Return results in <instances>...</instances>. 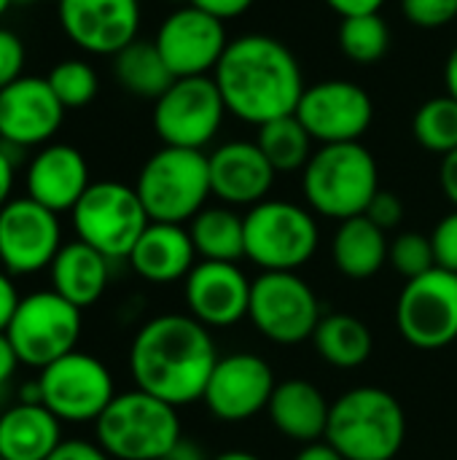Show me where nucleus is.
Here are the masks:
<instances>
[{
  "instance_id": "f257e3e1",
  "label": "nucleus",
  "mask_w": 457,
  "mask_h": 460,
  "mask_svg": "<svg viewBox=\"0 0 457 460\" xmlns=\"http://www.w3.org/2000/svg\"><path fill=\"white\" fill-rule=\"evenodd\" d=\"M218 358L207 326L189 313H164L137 329L129 345V375L135 388L172 407H186L202 402Z\"/></svg>"
},
{
  "instance_id": "f03ea898",
  "label": "nucleus",
  "mask_w": 457,
  "mask_h": 460,
  "mask_svg": "<svg viewBox=\"0 0 457 460\" xmlns=\"http://www.w3.org/2000/svg\"><path fill=\"white\" fill-rule=\"evenodd\" d=\"M215 84L226 111L256 127L296 113L307 89L294 51L283 40L261 32L229 40L215 65Z\"/></svg>"
},
{
  "instance_id": "7ed1b4c3",
  "label": "nucleus",
  "mask_w": 457,
  "mask_h": 460,
  "mask_svg": "<svg viewBox=\"0 0 457 460\" xmlns=\"http://www.w3.org/2000/svg\"><path fill=\"white\" fill-rule=\"evenodd\" d=\"M407 439L401 402L377 385H358L331 402L326 442L345 460H396Z\"/></svg>"
},
{
  "instance_id": "20e7f679",
  "label": "nucleus",
  "mask_w": 457,
  "mask_h": 460,
  "mask_svg": "<svg viewBox=\"0 0 457 460\" xmlns=\"http://www.w3.org/2000/svg\"><path fill=\"white\" fill-rule=\"evenodd\" d=\"M302 189L310 210L326 218L347 221L364 216L380 191L377 159L361 143L321 146L304 167Z\"/></svg>"
},
{
  "instance_id": "39448f33",
  "label": "nucleus",
  "mask_w": 457,
  "mask_h": 460,
  "mask_svg": "<svg viewBox=\"0 0 457 460\" xmlns=\"http://www.w3.org/2000/svg\"><path fill=\"white\" fill-rule=\"evenodd\" d=\"M94 437L113 460H164L183 431L178 407L135 388L116 394L97 418Z\"/></svg>"
},
{
  "instance_id": "423d86ee",
  "label": "nucleus",
  "mask_w": 457,
  "mask_h": 460,
  "mask_svg": "<svg viewBox=\"0 0 457 460\" xmlns=\"http://www.w3.org/2000/svg\"><path fill=\"white\" fill-rule=\"evenodd\" d=\"M135 191L151 221L189 224L202 208H207L210 162L207 154L194 148L164 146L140 167Z\"/></svg>"
},
{
  "instance_id": "0eeeda50",
  "label": "nucleus",
  "mask_w": 457,
  "mask_h": 460,
  "mask_svg": "<svg viewBox=\"0 0 457 460\" xmlns=\"http://www.w3.org/2000/svg\"><path fill=\"white\" fill-rule=\"evenodd\" d=\"M245 218V259L261 272H296L318 245L321 229L315 216L288 199H264L248 208Z\"/></svg>"
},
{
  "instance_id": "6e6552de",
  "label": "nucleus",
  "mask_w": 457,
  "mask_h": 460,
  "mask_svg": "<svg viewBox=\"0 0 457 460\" xmlns=\"http://www.w3.org/2000/svg\"><path fill=\"white\" fill-rule=\"evenodd\" d=\"M70 216L75 240L92 245L110 261L129 259L135 243L151 224L135 186L121 181H94Z\"/></svg>"
},
{
  "instance_id": "1a4fd4ad",
  "label": "nucleus",
  "mask_w": 457,
  "mask_h": 460,
  "mask_svg": "<svg viewBox=\"0 0 457 460\" xmlns=\"http://www.w3.org/2000/svg\"><path fill=\"white\" fill-rule=\"evenodd\" d=\"M81 329V310L48 288L22 296L5 334L19 361L40 372L57 358L78 350Z\"/></svg>"
},
{
  "instance_id": "9d476101",
  "label": "nucleus",
  "mask_w": 457,
  "mask_h": 460,
  "mask_svg": "<svg viewBox=\"0 0 457 460\" xmlns=\"http://www.w3.org/2000/svg\"><path fill=\"white\" fill-rule=\"evenodd\" d=\"M321 299L299 272H261L250 286L248 321L275 345H302L321 323Z\"/></svg>"
},
{
  "instance_id": "9b49d317",
  "label": "nucleus",
  "mask_w": 457,
  "mask_h": 460,
  "mask_svg": "<svg viewBox=\"0 0 457 460\" xmlns=\"http://www.w3.org/2000/svg\"><path fill=\"white\" fill-rule=\"evenodd\" d=\"M40 404L59 423H97L116 399L110 369L92 353L73 350L38 375Z\"/></svg>"
},
{
  "instance_id": "f8f14e48",
  "label": "nucleus",
  "mask_w": 457,
  "mask_h": 460,
  "mask_svg": "<svg viewBox=\"0 0 457 460\" xmlns=\"http://www.w3.org/2000/svg\"><path fill=\"white\" fill-rule=\"evenodd\" d=\"M396 326L417 350H442L457 340V275L434 267L407 280L396 302Z\"/></svg>"
},
{
  "instance_id": "ddd939ff",
  "label": "nucleus",
  "mask_w": 457,
  "mask_h": 460,
  "mask_svg": "<svg viewBox=\"0 0 457 460\" xmlns=\"http://www.w3.org/2000/svg\"><path fill=\"white\" fill-rule=\"evenodd\" d=\"M224 97L215 78H175L172 86L154 100V129L164 146L202 151L224 124Z\"/></svg>"
},
{
  "instance_id": "4468645a",
  "label": "nucleus",
  "mask_w": 457,
  "mask_h": 460,
  "mask_svg": "<svg viewBox=\"0 0 457 460\" xmlns=\"http://www.w3.org/2000/svg\"><path fill=\"white\" fill-rule=\"evenodd\" d=\"M59 216L30 197H13L0 208V264L8 275L48 270L62 248Z\"/></svg>"
},
{
  "instance_id": "2eb2a0df",
  "label": "nucleus",
  "mask_w": 457,
  "mask_h": 460,
  "mask_svg": "<svg viewBox=\"0 0 457 460\" xmlns=\"http://www.w3.org/2000/svg\"><path fill=\"white\" fill-rule=\"evenodd\" d=\"M296 119L304 124L312 140L323 146L358 143L372 127L374 102L364 86L331 78L304 89L296 105Z\"/></svg>"
},
{
  "instance_id": "dca6fc26",
  "label": "nucleus",
  "mask_w": 457,
  "mask_h": 460,
  "mask_svg": "<svg viewBox=\"0 0 457 460\" xmlns=\"http://www.w3.org/2000/svg\"><path fill=\"white\" fill-rule=\"evenodd\" d=\"M275 372L256 353H229L221 356L202 402L207 412L221 423H245L267 412L275 394Z\"/></svg>"
},
{
  "instance_id": "f3484780",
  "label": "nucleus",
  "mask_w": 457,
  "mask_h": 460,
  "mask_svg": "<svg viewBox=\"0 0 457 460\" xmlns=\"http://www.w3.org/2000/svg\"><path fill=\"white\" fill-rule=\"evenodd\" d=\"M154 43L175 78H191L215 70L229 38L221 19L194 5H183L159 24Z\"/></svg>"
},
{
  "instance_id": "a211bd4d",
  "label": "nucleus",
  "mask_w": 457,
  "mask_h": 460,
  "mask_svg": "<svg viewBox=\"0 0 457 460\" xmlns=\"http://www.w3.org/2000/svg\"><path fill=\"white\" fill-rule=\"evenodd\" d=\"M62 119L65 108L40 75H22L0 89V143L8 148L48 146Z\"/></svg>"
},
{
  "instance_id": "6ab92c4d",
  "label": "nucleus",
  "mask_w": 457,
  "mask_h": 460,
  "mask_svg": "<svg viewBox=\"0 0 457 460\" xmlns=\"http://www.w3.org/2000/svg\"><path fill=\"white\" fill-rule=\"evenodd\" d=\"M62 32L83 51L116 57L140 30V0H59Z\"/></svg>"
},
{
  "instance_id": "aec40b11",
  "label": "nucleus",
  "mask_w": 457,
  "mask_h": 460,
  "mask_svg": "<svg viewBox=\"0 0 457 460\" xmlns=\"http://www.w3.org/2000/svg\"><path fill=\"white\" fill-rule=\"evenodd\" d=\"M250 286L234 261H197L183 286L186 310L207 329H229L248 318Z\"/></svg>"
},
{
  "instance_id": "412c9836",
  "label": "nucleus",
  "mask_w": 457,
  "mask_h": 460,
  "mask_svg": "<svg viewBox=\"0 0 457 460\" xmlns=\"http://www.w3.org/2000/svg\"><path fill=\"white\" fill-rule=\"evenodd\" d=\"M210 186L213 194L229 208H253L267 199L275 183V167L250 140H229L210 156Z\"/></svg>"
},
{
  "instance_id": "4be33fe9",
  "label": "nucleus",
  "mask_w": 457,
  "mask_h": 460,
  "mask_svg": "<svg viewBox=\"0 0 457 460\" xmlns=\"http://www.w3.org/2000/svg\"><path fill=\"white\" fill-rule=\"evenodd\" d=\"M89 186V164L83 154L67 143L40 146L24 170L27 197L54 210L57 216L73 210Z\"/></svg>"
},
{
  "instance_id": "5701e85b",
  "label": "nucleus",
  "mask_w": 457,
  "mask_h": 460,
  "mask_svg": "<svg viewBox=\"0 0 457 460\" xmlns=\"http://www.w3.org/2000/svg\"><path fill=\"white\" fill-rule=\"evenodd\" d=\"M127 261L143 280L167 286L189 278V272L197 267V248L191 243L189 226L151 221Z\"/></svg>"
},
{
  "instance_id": "b1692460",
  "label": "nucleus",
  "mask_w": 457,
  "mask_h": 460,
  "mask_svg": "<svg viewBox=\"0 0 457 460\" xmlns=\"http://www.w3.org/2000/svg\"><path fill=\"white\" fill-rule=\"evenodd\" d=\"M267 415L286 439L296 445H312L326 439L331 404L310 380H286L277 383Z\"/></svg>"
},
{
  "instance_id": "393cba45",
  "label": "nucleus",
  "mask_w": 457,
  "mask_h": 460,
  "mask_svg": "<svg viewBox=\"0 0 457 460\" xmlns=\"http://www.w3.org/2000/svg\"><path fill=\"white\" fill-rule=\"evenodd\" d=\"M48 275H51V291H57L78 310H86L94 302H100L108 288L110 259L81 240H73L59 248V253L48 267Z\"/></svg>"
},
{
  "instance_id": "a878e982",
  "label": "nucleus",
  "mask_w": 457,
  "mask_h": 460,
  "mask_svg": "<svg viewBox=\"0 0 457 460\" xmlns=\"http://www.w3.org/2000/svg\"><path fill=\"white\" fill-rule=\"evenodd\" d=\"M62 423L40 402H19L0 415V458L48 460L62 445Z\"/></svg>"
},
{
  "instance_id": "bb28decb",
  "label": "nucleus",
  "mask_w": 457,
  "mask_h": 460,
  "mask_svg": "<svg viewBox=\"0 0 457 460\" xmlns=\"http://www.w3.org/2000/svg\"><path fill=\"white\" fill-rule=\"evenodd\" d=\"M331 259L339 275L350 280H369L380 275V270L391 259L388 232H382L366 216L339 221L331 240Z\"/></svg>"
},
{
  "instance_id": "cd10ccee",
  "label": "nucleus",
  "mask_w": 457,
  "mask_h": 460,
  "mask_svg": "<svg viewBox=\"0 0 457 460\" xmlns=\"http://www.w3.org/2000/svg\"><path fill=\"white\" fill-rule=\"evenodd\" d=\"M312 345L315 353L334 369H358L374 353L372 329L361 318L347 313L323 315L312 334Z\"/></svg>"
},
{
  "instance_id": "c85d7f7f",
  "label": "nucleus",
  "mask_w": 457,
  "mask_h": 460,
  "mask_svg": "<svg viewBox=\"0 0 457 460\" xmlns=\"http://www.w3.org/2000/svg\"><path fill=\"white\" fill-rule=\"evenodd\" d=\"M189 234L202 261L245 259V218L229 205L202 208L189 221Z\"/></svg>"
},
{
  "instance_id": "c756f323",
  "label": "nucleus",
  "mask_w": 457,
  "mask_h": 460,
  "mask_svg": "<svg viewBox=\"0 0 457 460\" xmlns=\"http://www.w3.org/2000/svg\"><path fill=\"white\" fill-rule=\"evenodd\" d=\"M113 75L121 89L148 100H159L175 81L154 40H132L127 49H121L113 57Z\"/></svg>"
},
{
  "instance_id": "7c9ffc66",
  "label": "nucleus",
  "mask_w": 457,
  "mask_h": 460,
  "mask_svg": "<svg viewBox=\"0 0 457 460\" xmlns=\"http://www.w3.org/2000/svg\"><path fill=\"white\" fill-rule=\"evenodd\" d=\"M259 148L275 167V172H296L304 170L312 156V135L296 119V113L272 119L259 127L256 137Z\"/></svg>"
},
{
  "instance_id": "2f4dec72",
  "label": "nucleus",
  "mask_w": 457,
  "mask_h": 460,
  "mask_svg": "<svg viewBox=\"0 0 457 460\" xmlns=\"http://www.w3.org/2000/svg\"><path fill=\"white\" fill-rule=\"evenodd\" d=\"M415 140L431 154H453L457 148V100L450 94L426 100L412 119Z\"/></svg>"
},
{
  "instance_id": "473e14b6",
  "label": "nucleus",
  "mask_w": 457,
  "mask_h": 460,
  "mask_svg": "<svg viewBox=\"0 0 457 460\" xmlns=\"http://www.w3.org/2000/svg\"><path fill=\"white\" fill-rule=\"evenodd\" d=\"M339 49L358 65L380 62L391 49V27L380 13L350 16L339 24Z\"/></svg>"
},
{
  "instance_id": "72a5a7b5",
  "label": "nucleus",
  "mask_w": 457,
  "mask_h": 460,
  "mask_svg": "<svg viewBox=\"0 0 457 460\" xmlns=\"http://www.w3.org/2000/svg\"><path fill=\"white\" fill-rule=\"evenodd\" d=\"M46 81L65 111L86 108L97 97V89H100L94 67L83 59H62L59 65L48 70Z\"/></svg>"
},
{
  "instance_id": "f704fd0d",
  "label": "nucleus",
  "mask_w": 457,
  "mask_h": 460,
  "mask_svg": "<svg viewBox=\"0 0 457 460\" xmlns=\"http://www.w3.org/2000/svg\"><path fill=\"white\" fill-rule=\"evenodd\" d=\"M388 261L407 280L431 272L436 267V256H434L431 237H426L420 232H404V234H399L391 243V259Z\"/></svg>"
},
{
  "instance_id": "c9c22d12",
  "label": "nucleus",
  "mask_w": 457,
  "mask_h": 460,
  "mask_svg": "<svg viewBox=\"0 0 457 460\" xmlns=\"http://www.w3.org/2000/svg\"><path fill=\"white\" fill-rule=\"evenodd\" d=\"M401 13L423 30L447 27L457 16V0H401Z\"/></svg>"
},
{
  "instance_id": "e433bc0d",
  "label": "nucleus",
  "mask_w": 457,
  "mask_h": 460,
  "mask_svg": "<svg viewBox=\"0 0 457 460\" xmlns=\"http://www.w3.org/2000/svg\"><path fill=\"white\" fill-rule=\"evenodd\" d=\"M24 62H27V51L22 38L0 27V89H5L8 84L24 75Z\"/></svg>"
},
{
  "instance_id": "4c0bfd02",
  "label": "nucleus",
  "mask_w": 457,
  "mask_h": 460,
  "mask_svg": "<svg viewBox=\"0 0 457 460\" xmlns=\"http://www.w3.org/2000/svg\"><path fill=\"white\" fill-rule=\"evenodd\" d=\"M431 245L436 256V267L457 275V210L447 213L431 232Z\"/></svg>"
},
{
  "instance_id": "58836bf2",
  "label": "nucleus",
  "mask_w": 457,
  "mask_h": 460,
  "mask_svg": "<svg viewBox=\"0 0 457 460\" xmlns=\"http://www.w3.org/2000/svg\"><path fill=\"white\" fill-rule=\"evenodd\" d=\"M364 216L369 221H374L382 232H391L396 226H401V221H404V202L399 199V194L380 189L374 194V199L369 202V208H366Z\"/></svg>"
},
{
  "instance_id": "ea45409f",
  "label": "nucleus",
  "mask_w": 457,
  "mask_h": 460,
  "mask_svg": "<svg viewBox=\"0 0 457 460\" xmlns=\"http://www.w3.org/2000/svg\"><path fill=\"white\" fill-rule=\"evenodd\" d=\"M48 460H113L97 442H86V439H65Z\"/></svg>"
},
{
  "instance_id": "a19ab883",
  "label": "nucleus",
  "mask_w": 457,
  "mask_h": 460,
  "mask_svg": "<svg viewBox=\"0 0 457 460\" xmlns=\"http://www.w3.org/2000/svg\"><path fill=\"white\" fill-rule=\"evenodd\" d=\"M189 5H194V8H199V11L226 22V19L242 16L253 5V0H189Z\"/></svg>"
},
{
  "instance_id": "79ce46f5",
  "label": "nucleus",
  "mask_w": 457,
  "mask_h": 460,
  "mask_svg": "<svg viewBox=\"0 0 457 460\" xmlns=\"http://www.w3.org/2000/svg\"><path fill=\"white\" fill-rule=\"evenodd\" d=\"M11 278L13 275L0 270V332L8 329V323H11V318H13V313H16V307L22 302V296H19V291H16Z\"/></svg>"
},
{
  "instance_id": "37998d69",
  "label": "nucleus",
  "mask_w": 457,
  "mask_h": 460,
  "mask_svg": "<svg viewBox=\"0 0 457 460\" xmlns=\"http://www.w3.org/2000/svg\"><path fill=\"white\" fill-rule=\"evenodd\" d=\"M342 19L350 16H366V13H380L385 0H326Z\"/></svg>"
},
{
  "instance_id": "c03bdc74",
  "label": "nucleus",
  "mask_w": 457,
  "mask_h": 460,
  "mask_svg": "<svg viewBox=\"0 0 457 460\" xmlns=\"http://www.w3.org/2000/svg\"><path fill=\"white\" fill-rule=\"evenodd\" d=\"M19 364H22V361H19L13 345H11L8 334L0 332V391L11 383V377H13V372H16Z\"/></svg>"
},
{
  "instance_id": "a18cd8bd",
  "label": "nucleus",
  "mask_w": 457,
  "mask_h": 460,
  "mask_svg": "<svg viewBox=\"0 0 457 460\" xmlns=\"http://www.w3.org/2000/svg\"><path fill=\"white\" fill-rule=\"evenodd\" d=\"M439 181H442V191H444V197L455 205V210H457V148L453 151V154L442 156Z\"/></svg>"
},
{
  "instance_id": "49530a36",
  "label": "nucleus",
  "mask_w": 457,
  "mask_h": 460,
  "mask_svg": "<svg viewBox=\"0 0 457 460\" xmlns=\"http://www.w3.org/2000/svg\"><path fill=\"white\" fill-rule=\"evenodd\" d=\"M11 191H13V156L8 146L0 143V208L13 199Z\"/></svg>"
},
{
  "instance_id": "de8ad7c7",
  "label": "nucleus",
  "mask_w": 457,
  "mask_h": 460,
  "mask_svg": "<svg viewBox=\"0 0 457 460\" xmlns=\"http://www.w3.org/2000/svg\"><path fill=\"white\" fill-rule=\"evenodd\" d=\"M294 460H345L326 439L312 442V445H302V450L294 456Z\"/></svg>"
},
{
  "instance_id": "09e8293b",
  "label": "nucleus",
  "mask_w": 457,
  "mask_h": 460,
  "mask_svg": "<svg viewBox=\"0 0 457 460\" xmlns=\"http://www.w3.org/2000/svg\"><path fill=\"white\" fill-rule=\"evenodd\" d=\"M164 460H210V456L205 453V447L202 445H197V442H191V439H180L167 456Z\"/></svg>"
},
{
  "instance_id": "8fccbe9b",
  "label": "nucleus",
  "mask_w": 457,
  "mask_h": 460,
  "mask_svg": "<svg viewBox=\"0 0 457 460\" xmlns=\"http://www.w3.org/2000/svg\"><path fill=\"white\" fill-rule=\"evenodd\" d=\"M444 84H447V94L457 100V46L450 51L447 65H444Z\"/></svg>"
},
{
  "instance_id": "3c124183",
  "label": "nucleus",
  "mask_w": 457,
  "mask_h": 460,
  "mask_svg": "<svg viewBox=\"0 0 457 460\" xmlns=\"http://www.w3.org/2000/svg\"><path fill=\"white\" fill-rule=\"evenodd\" d=\"M210 460H261L259 456H253V453H248V450H226V453H221V456H215V458Z\"/></svg>"
},
{
  "instance_id": "603ef678",
  "label": "nucleus",
  "mask_w": 457,
  "mask_h": 460,
  "mask_svg": "<svg viewBox=\"0 0 457 460\" xmlns=\"http://www.w3.org/2000/svg\"><path fill=\"white\" fill-rule=\"evenodd\" d=\"M11 5H13V0H0V16H3Z\"/></svg>"
},
{
  "instance_id": "864d4df0",
  "label": "nucleus",
  "mask_w": 457,
  "mask_h": 460,
  "mask_svg": "<svg viewBox=\"0 0 457 460\" xmlns=\"http://www.w3.org/2000/svg\"><path fill=\"white\" fill-rule=\"evenodd\" d=\"M27 3H32V0H13V5H27Z\"/></svg>"
},
{
  "instance_id": "5fc2aeb1",
  "label": "nucleus",
  "mask_w": 457,
  "mask_h": 460,
  "mask_svg": "<svg viewBox=\"0 0 457 460\" xmlns=\"http://www.w3.org/2000/svg\"><path fill=\"white\" fill-rule=\"evenodd\" d=\"M54 3H59V0H54Z\"/></svg>"
},
{
  "instance_id": "6e6d98bb",
  "label": "nucleus",
  "mask_w": 457,
  "mask_h": 460,
  "mask_svg": "<svg viewBox=\"0 0 457 460\" xmlns=\"http://www.w3.org/2000/svg\"><path fill=\"white\" fill-rule=\"evenodd\" d=\"M0 460H3V458H0Z\"/></svg>"
}]
</instances>
